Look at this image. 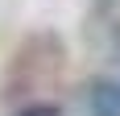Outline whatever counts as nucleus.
Here are the masks:
<instances>
[{
	"mask_svg": "<svg viewBox=\"0 0 120 116\" xmlns=\"http://www.w3.org/2000/svg\"><path fill=\"white\" fill-rule=\"evenodd\" d=\"M87 112L91 116H120V75L95 79L87 87Z\"/></svg>",
	"mask_w": 120,
	"mask_h": 116,
	"instance_id": "obj_1",
	"label": "nucleus"
},
{
	"mask_svg": "<svg viewBox=\"0 0 120 116\" xmlns=\"http://www.w3.org/2000/svg\"><path fill=\"white\" fill-rule=\"evenodd\" d=\"M17 116H62V108L58 104H29V108H21Z\"/></svg>",
	"mask_w": 120,
	"mask_h": 116,
	"instance_id": "obj_2",
	"label": "nucleus"
}]
</instances>
